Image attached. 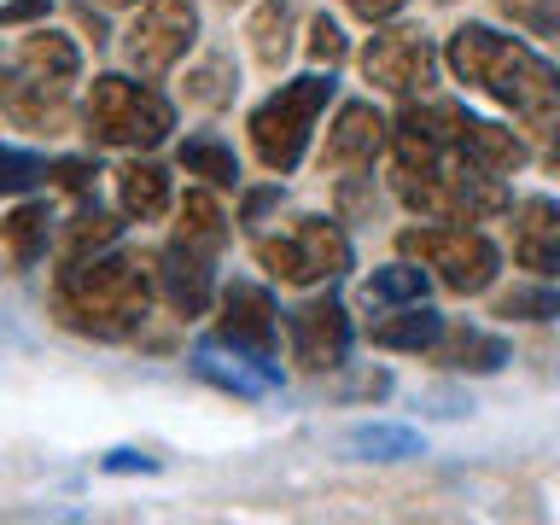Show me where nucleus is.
Returning a JSON list of instances; mask_svg holds the SVG:
<instances>
[{
    "instance_id": "nucleus-1",
    "label": "nucleus",
    "mask_w": 560,
    "mask_h": 525,
    "mask_svg": "<svg viewBox=\"0 0 560 525\" xmlns=\"http://www.w3.org/2000/svg\"><path fill=\"white\" fill-rule=\"evenodd\" d=\"M385 182H392L397 205L415 210L420 222H490L514 210V192L497 170H479L472 158L432 147L409 129H392Z\"/></svg>"
},
{
    "instance_id": "nucleus-2",
    "label": "nucleus",
    "mask_w": 560,
    "mask_h": 525,
    "mask_svg": "<svg viewBox=\"0 0 560 525\" xmlns=\"http://www.w3.org/2000/svg\"><path fill=\"white\" fill-rule=\"evenodd\" d=\"M158 298V269H147L129 252H100V257H77L59 262L52 275V322L82 339L117 345L135 339L152 315Z\"/></svg>"
},
{
    "instance_id": "nucleus-3",
    "label": "nucleus",
    "mask_w": 560,
    "mask_h": 525,
    "mask_svg": "<svg viewBox=\"0 0 560 525\" xmlns=\"http://www.w3.org/2000/svg\"><path fill=\"white\" fill-rule=\"evenodd\" d=\"M444 65L455 82H467L472 94L497 100L514 117H549L560 105V70L542 59L537 47H525L520 35H502L490 24H462L444 42Z\"/></svg>"
},
{
    "instance_id": "nucleus-4",
    "label": "nucleus",
    "mask_w": 560,
    "mask_h": 525,
    "mask_svg": "<svg viewBox=\"0 0 560 525\" xmlns=\"http://www.w3.org/2000/svg\"><path fill=\"white\" fill-rule=\"evenodd\" d=\"M82 129L94 147H117V152H152L175 135V105L170 94H158L147 77H105L88 82L82 94Z\"/></svg>"
},
{
    "instance_id": "nucleus-5",
    "label": "nucleus",
    "mask_w": 560,
    "mask_h": 525,
    "mask_svg": "<svg viewBox=\"0 0 560 525\" xmlns=\"http://www.w3.org/2000/svg\"><path fill=\"white\" fill-rule=\"evenodd\" d=\"M332 70H310V77H292L280 82L269 100L252 112V122H245V135H252V152L257 164L275 175H292L298 164L310 158V140H315V122H322V112L332 105Z\"/></svg>"
},
{
    "instance_id": "nucleus-6",
    "label": "nucleus",
    "mask_w": 560,
    "mask_h": 525,
    "mask_svg": "<svg viewBox=\"0 0 560 525\" xmlns=\"http://www.w3.org/2000/svg\"><path fill=\"white\" fill-rule=\"evenodd\" d=\"M397 252L427 262L438 275V287H450L455 298H479L497 287L502 275V252L485 228L472 222H420V228H402L397 234Z\"/></svg>"
},
{
    "instance_id": "nucleus-7",
    "label": "nucleus",
    "mask_w": 560,
    "mask_h": 525,
    "mask_svg": "<svg viewBox=\"0 0 560 525\" xmlns=\"http://www.w3.org/2000/svg\"><path fill=\"white\" fill-rule=\"evenodd\" d=\"M257 262L269 269L280 287H327V280L350 275L357 245L339 228V217H298L287 234H262Z\"/></svg>"
},
{
    "instance_id": "nucleus-8",
    "label": "nucleus",
    "mask_w": 560,
    "mask_h": 525,
    "mask_svg": "<svg viewBox=\"0 0 560 525\" xmlns=\"http://www.w3.org/2000/svg\"><path fill=\"white\" fill-rule=\"evenodd\" d=\"M199 42V0H140L122 30V59L135 77H170Z\"/></svg>"
},
{
    "instance_id": "nucleus-9",
    "label": "nucleus",
    "mask_w": 560,
    "mask_h": 525,
    "mask_svg": "<svg viewBox=\"0 0 560 525\" xmlns=\"http://www.w3.org/2000/svg\"><path fill=\"white\" fill-rule=\"evenodd\" d=\"M362 77L380 88V94H397V100H420L432 88V70H438V47L427 42L420 30L409 24H392V30H374L368 47L357 52Z\"/></svg>"
},
{
    "instance_id": "nucleus-10",
    "label": "nucleus",
    "mask_w": 560,
    "mask_h": 525,
    "mask_svg": "<svg viewBox=\"0 0 560 525\" xmlns=\"http://www.w3.org/2000/svg\"><path fill=\"white\" fill-rule=\"evenodd\" d=\"M287 345H292V362L304 368V374H332V368H345L350 345H357V322H350L345 298H304L292 315H287Z\"/></svg>"
},
{
    "instance_id": "nucleus-11",
    "label": "nucleus",
    "mask_w": 560,
    "mask_h": 525,
    "mask_svg": "<svg viewBox=\"0 0 560 525\" xmlns=\"http://www.w3.org/2000/svg\"><path fill=\"white\" fill-rule=\"evenodd\" d=\"M217 339L245 350V357L275 362L280 357V304L257 280H228L217 298Z\"/></svg>"
},
{
    "instance_id": "nucleus-12",
    "label": "nucleus",
    "mask_w": 560,
    "mask_h": 525,
    "mask_svg": "<svg viewBox=\"0 0 560 525\" xmlns=\"http://www.w3.org/2000/svg\"><path fill=\"white\" fill-rule=\"evenodd\" d=\"M392 129L385 112L374 100H345L327 122V140H322V170H339V175H362L374 170V158L392 152Z\"/></svg>"
},
{
    "instance_id": "nucleus-13",
    "label": "nucleus",
    "mask_w": 560,
    "mask_h": 525,
    "mask_svg": "<svg viewBox=\"0 0 560 525\" xmlns=\"http://www.w3.org/2000/svg\"><path fill=\"white\" fill-rule=\"evenodd\" d=\"M158 298H164L182 322L210 315V304L222 298V287H217V252H199V245H187V240H170L164 257H158Z\"/></svg>"
},
{
    "instance_id": "nucleus-14",
    "label": "nucleus",
    "mask_w": 560,
    "mask_h": 525,
    "mask_svg": "<svg viewBox=\"0 0 560 525\" xmlns=\"http://www.w3.org/2000/svg\"><path fill=\"white\" fill-rule=\"evenodd\" d=\"M187 362H192V374H199L205 385H217V392L240 397V402H262L269 392H280V385H287V374H280V362L245 357V350L222 345L217 332L192 345V357H187Z\"/></svg>"
},
{
    "instance_id": "nucleus-15",
    "label": "nucleus",
    "mask_w": 560,
    "mask_h": 525,
    "mask_svg": "<svg viewBox=\"0 0 560 525\" xmlns=\"http://www.w3.org/2000/svg\"><path fill=\"white\" fill-rule=\"evenodd\" d=\"M508 245H514V262L537 280H560V199L549 192H525L508 210Z\"/></svg>"
},
{
    "instance_id": "nucleus-16",
    "label": "nucleus",
    "mask_w": 560,
    "mask_h": 525,
    "mask_svg": "<svg viewBox=\"0 0 560 525\" xmlns=\"http://www.w3.org/2000/svg\"><path fill=\"white\" fill-rule=\"evenodd\" d=\"M112 187H117V210L129 222H158L175 205V182H170V170L158 164L152 152H129V158H122V164L112 170Z\"/></svg>"
},
{
    "instance_id": "nucleus-17",
    "label": "nucleus",
    "mask_w": 560,
    "mask_h": 525,
    "mask_svg": "<svg viewBox=\"0 0 560 525\" xmlns=\"http://www.w3.org/2000/svg\"><path fill=\"white\" fill-rule=\"evenodd\" d=\"M7 70H18V77H30V82H47V88H77L82 82V47L70 42L65 30H35V35H24V42L12 47V65Z\"/></svg>"
},
{
    "instance_id": "nucleus-18",
    "label": "nucleus",
    "mask_w": 560,
    "mask_h": 525,
    "mask_svg": "<svg viewBox=\"0 0 560 525\" xmlns=\"http://www.w3.org/2000/svg\"><path fill=\"white\" fill-rule=\"evenodd\" d=\"M52 234H59V217H52L47 199H18L0 222V245H7V269L12 275H30L35 262H47L52 252Z\"/></svg>"
},
{
    "instance_id": "nucleus-19",
    "label": "nucleus",
    "mask_w": 560,
    "mask_h": 525,
    "mask_svg": "<svg viewBox=\"0 0 560 525\" xmlns=\"http://www.w3.org/2000/svg\"><path fill=\"white\" fill-rule=\"evenodd\" d=\"M432 362L444 368V374H502V368L514 362V350H508V339L490 332V327L450 322L444 339L432 345Z\"/></svg>"
},
{
    "instance_id": "nucleus-20",
    "label": "nucleus",
    "mask_w": 560,
    "mask_h": 525,
    "mask_svg": "<svg viewBox=\"0 0 560 525\" xmlns=\"http://www.w3.org/2000/svg\"><path fill=\"white\" fill-rule=\"evenodd\" d=\"M444 315L427 304H385V315L368 322V339L380 350H402V357H432V345L444 339Z\"/></svg>"
},
{
    "instance_id": "nucleus-21",
    "label": "nucleus",
    "mask_w": 560,
    "mask_h": 525,
    "mask_svg": "<svg viewBox=\"0 0 560 525\" xmlns=\"http://www.w3.org/2000/svg\"><path fill=\"white\" fill-rule=\"evenodd\" d=\"M0 105H7L12 129H42V135H59L65 122H70V88L30 82V77H18V70H7Z\"/></svg>"
},
{
    "instance_id": "nucleus-22",
    "label": "nucleus",
    "mask_w": 560,
    "mask_h": 525,
    "mask_svg": "<svg viewBox=\"0 0 560 525\" xmlns=\"http://www.w3.org/2000/svg\"><path fill=\"white\" fill-rule=\"evenodd\" d=\"M455 152L472 158L479 170H497V175H514V170H525V158H532V147H525L514 129H502V122H490V117H472V112L462 122Z\"/></svg>"
},
{
    "instance_id": "nucleus-23",
    "label": "nucleus",
    "mask_w": 560,
    "mask_h": 525,
    "mask_svg": "<svg viewBox=\"0 0 560 525\" xmlns=\"http://www.w3.org/2000/svg\"><path fill=\"white\" fill-rule=\"evenodd\" d=\"M234 217L217 205V187H187L182 199H175V240H187V245H199V252H217L222 257V245H228V228Z\"/></svg>"
},
{
    "instance_id": "nucleus-24",
    "label": "nucleus",
    "mask_w": 560,
    "mask_h": 525,
    "mask_svg": "<svg viewBox=\"0 0 560 525\" xmlns=\"http://www.w3.org/2000/svg\"><path fill=\"white\" fill-rule=\"evenodd\" d=\"M298 18H304V0H262V7L252 12L245 35H252V52H257V65H262V70H280V65L292 59Z\"/></svg>"
},
{
    "instance_id": "nucleus-25",
    "label": "nucleus",
    "mask_w": 560,
    "mask_h": 525,
    "mask_svg": "<svg viewBox=\"0 0 560 525\" xmlns=\"http://www.w3.org/2000/svg\"><path fill=\"white\" fill-rule=\"evenodd\" d=\"M122 210L112 217L105 205H94V199H82L77 205V217L65 222V240H59V262H77V257H100V252H112L117 245V234H122Z\"/></svg>"
},
{
    "instance_id": "nucleus-26",
    "label": "nucleus",
    "mask_w": 560,
    "mask_h": 525,
    "mask_svg": "<svg viewBox=\"0 0 560 525\" xmlns=\"http://www.w3.org/2000/svg\"><path fill=\"white\" fill-rule=\"evenodd\" d=\"M345 444L357 462H415L427 450V438L415 427H397V420H362V427H350Z\"/></svg>"
},
{
    "instance_id": "nucleus-27",
    "label": "nucleus",
    "mask_w": 560,
    "mask_h": 525,
    "mask_svg": "<svg viewBox=\"0 0 560 525\" xmlns=\"http://www.w3.org/2000/svg\"><path fill=\"white\" fill-rule=\"evenodd\" d=\"M175 164L187 175H199L205 187H240V152L222 135H187L175 147Z\"/></svg>"
},
{
    "instance_id": "nucleus-28",
    "label": "nucleus",
    "mask_w": 560,
    "mask_h": 525,
    "mask_svg": "<svg viewBox=\"0 0 560 525\" xmlns=\"http://www.w3.org/2000/svg\"><path fill=\"white\" fill-rule=\"evenodd\" d=\"M182 94H187V105H199V112H222V105H234V94H240V65L228 59V52H205V59L187 70Z\"/></svg>"
},
{
    "instance_id": "nucleus-29",
    "label": "nucleus",
    "mask_w": 560,
    "mask_h": 525,
    "mask_svg": "<svg viewBox=\"0 0 560 525\" xmlns=\"http://www.w3.org/2000/svg\"><path fill=\"white\" fill-rule=\"evenodd\" d=\"M497 322H525V327H549L560 322V280H520V287H508L497 298Z\"/></svg>"
},
{
    "instance_id": "nucleus-30",
    "label": "nucleus",
    "mask_w": 560,
    "mask_h": 525,
    "mask_svg": "<svg viewBox=\"0 0 560 525\" xmlns=\"http://www.w3.org/2000/svg\"><path fill=\"white\" fill-rule=\"evenodd\" d=\"M432 280L438 275L427 269V262L397 257V262H385V269L368 275V304H427Z\"/></svg>"
},
{
    "instance_id": "nucleus-31",
    "label": "nucleus",
    "mask_w": 560,
    "mask_h": 525,
    "mask_svg": "<svg viewBox=\"0 0 560 525\" xmlns=\"http://www.w3.org/2000/svg\"><path fill=\"white\" fill-rule=\"evenodd\" d=\"M47 152H30L24 140H7L0 147V187L12 192V199H24V192L35 187V182H47Z\"/></svg>"
},
{
    "instance_id": "nucleus-32",
    "label": "nucleus",
    "mask_w": 560,
    "mask_h": 525,
    "mask_svg": "<svg viewBox=\"0 0 560 525\" xmlns=\"http://www.w3.org/2000/svg\"><path fill=\"white\" fill-rule=\"evenodd\" d=\"M310 59L315 65H327V70H339L345 59H350V35H345V24H339V18H310Z\"/></svg>"
},
{
    "instance_id": "nucleus-33",
    "label": "nucleus",
    "mask_w": 560,
    "mask_h": 525,
    "mask_svg": "<svg viewBox=\"0 0 560 525\" xmlns=\"http://www.w3.org/2000/svg\"><path fill=\"white\" fill-rule=\"evenodd\" d=\"M497 7L525 35H560V0H497Z\"/></svg>"
},
{
    "instance_id": "nucleus-34",
    "label": "nucleus",
    "mask_w": 560,
    "mask_h": 525,
    "mask_svg": "<svg viewBox=\"0 0 560 525\" xmlns=\"http://www.w3.org/2000/svg\"><path fill=\"white\" fill-rule=\"evenodd\" d=\"M94 164H88V158H59V164L47 170V182L59 187V192H70V199H88V192H94Z\"/></svg>"
},
{
    "instance_id": "nucleus-35",
    "label": "nucleus",
    "mask_w": 560,
    "mask_h": 525,
    "mask_svg": "<svg viewBox=\"0 0 560 525\" xmlns=\"http://www.w3.org/2000/svg\"><path fill=\"white\" fill-rule=\"evenodd\" d=\"M275 205H280V182L275 187H252V192H245V205H240V228H257Z\"/></svg>"
},
{
    "instance_id": "nucleus-36",
    "label": "nucleus",
    "mask_w": 560,
    "mask_h": 525,
    "mask_svg": "<svg viewBox=\"0 0 560 525\" xmlns=\"http://www.w3.org/2000/svg\"><path fill=\"white\" fill-rule=\"evenodd\" d=\"M47 12H52V0H7V7H0V30H24Z\"/></svg>"
},
{
    "instance_id": "nucleus-37",
    "label": "nucleus",
    "mask_w": 560,
    "mask_h": 525,
    "mask_svg": "<svg viewBox=\"0 0 560 525\" xmlns=\"http://www.w3.org/2000/svg\"><path fill=\"white\" fill-rule=\"evenodd\" d=\"M402 7H409V0H345V12L362 18V24H392Z\"/></svg>"
},
{
    "instance_id": "nucleus-38",
    "label": "nucleus",
    "mask_w": 560,
    "mask_h": 525,
    "mask_svg": "<svg viewBox=\"0 0 560 525\" xmlns=\"http://www.w3.org/2000/svg\"><path fill=\"white\" fill-rule=\"evenodd\" d=\"M100 472H158V455H140V450H112L100 462Z\"/></svg>"
},
{
    "instance_id": "nucleus-39",
    "label": "nucleus",
    "mask_w": 560,
    "mask_h": 525,
    "mask_svg": "<svg viewBox=\"0 0 560 525\" xmlns=\"http://www.w3.org/2000/svg\"><path fill=\"white\" fill-rule=\"evenodd\" d=\"M549 164L560 170V122H555V140H549Z\"/></svg>"
},
{
    "instance_id": "nucleus-40",
    "label": "nucleus",
    "mask_w": 560,
    "mask_h": 525,
    "mask_svg": "<svg viewBox=\"0 0 560 525\" xmlns=\"http://www.w3.org/2000/svg\"><path fill=\"white\" fill-rule=\"evenodd\" d=\"M105 7H140V0H105Z\"/></svg>"
},
{
    "instance_id": "nucleus-41",
    "label": "nucleus",
    "mask_w": 560,
    "mask_h": 525,
    "mask_svg": "<svg viewBox=\"0 0 560 525\" xmlns=\"http://www.w3.org/2000/svg\"><path fill=\"white\" fill-rule=\"evenodd\" d=\"M217 7H245V0H217Z\"/></svg>"
}]
</instances>
